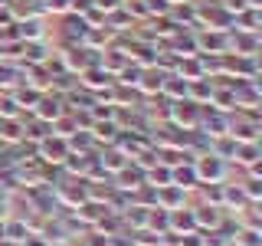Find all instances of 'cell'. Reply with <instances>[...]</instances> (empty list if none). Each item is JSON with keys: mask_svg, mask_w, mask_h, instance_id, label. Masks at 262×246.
Segmentation results:
<instances>
[{"mask_svg": "<svg viewBox=\"0 0 262 246\" xmlns=\"http://www.w3.org/2000/svg\"><path fill=\"white\" fill-rule=\"evenodd\" d=\"M200 102H193V98H177L174 105H170V118L177 121V125H184V131H190V128H196L200 125Z\"/></svg>", "mask_w": 262, "mask_h": 246, "instance_id": "obj_2", "label": "cell"}, {"mask_svg": "<svg viewBox=\"0 0 262 246\" xmlns=\"http://www.w3.org/2000/svg\"><path fill=\"white\" fill-rule=\"evenodd\" d=\"M193 171H196V180H200V184H207V180L220 184V180H223V174H226L223 158H216V154H203V158H196Z\"/></svg>", "mask_w": 262, "mask_h": 246, "instance_id": "obj_3", "label": "cell"}, {"mask_svg": "<svg viewBox=\"0 0 262 246\" xmlns=\"http://www.w3.org/2000/svg\"><path fill=\"white\" fill-rule=\"evenodd\" d=\"M105 82H108V72H105V69H92V72H85V86L98 89V86H105Z\"/></svg>", "mask_w": 262, "mask_h": 246, "instance_id": "obj_8", "label": "cell"}, {"mask_svg": "<svg viewBox=\"0 0 262 246\" xmlns=\"http://www.w3.org/2000/svg\"><path fill=\"white\" fill-rule=\"evenodd\" d=\"M36 145H39L36 148L39 158L49 161V164H62L66 158H69V151H72V148H69V138H59V135H46V138H39Z\"/></svg>", "mask_w": 262, "mask_h": 246, "instance_id": "obj_1", "label": "cell"}, {"mask_svg": "<svg viewBox=\"0 0 262 246\" xmlns=\"http://www.w3.org/2000/svg\"><path fill=\"white\" fill-rule=\"evenodd\" d=\"M49 10H56V13H66V10H72V4H69V0H49Z\"/></svg>", "mask_w": 262, "mask_h": 246, "instance_id": "obj_11", "label": "cell"}, {"mask_svg": "<svg viewBox=\"0 0 262 246\" xmlns=\"http://www.w3.org/2000/svg\"><path fill=\"white\" fill-rule=\"evenodd\" d=\"M33 109H36L39 121H49V125H53V121L62 115V98L59 95H39V102L33 105Z\"/></svg>", "mask_w": 262, "mask_h": 246, "instance_id": "obj_4", "label": "cell"}, {"mask_svg": "<svg viewBox=\"0 0 262 246\" xmlns=\"http://www.w3.org/2000/svg\"><path fill=\"white\" fill-rule=\"evenodd\" d=\"M102 164L108 171H121V168H125V154H121V151H108V158H102Z\"/></svg>", "mask_w": 262, "mask_h": 246, "instance_id": "obj_9", "label": "cell"}, {"mask_svg": "<svg viewBox=\"0 0 262 246\" xmlns=\"http://www.w3.org/2000/svg\"><path fill=\"white\" fill-rule=\"evenodd\" d=\"M0 138L4 141H23V125L13 118H0Z\"/></svg>", "mask_w": 262, "mask_h": 246, "instance_id": "obj_5", "label": "cell"}, {"mask_svg": "<svg viewBox=\"0 0 262 246\" xmlns=\"http://www.w3.org/2000/svg\"><path fill=\"white\" fill-rule=\"evenodd\" d=\"M161 89H164L167 95H174V102H177V98H184V95H187V79H180V76H167Z\"/></svg>", "mask_w": 262, "mask_h": 246, "instance_id": "obj_6", "label": "cell"}, {"mask_svg": "<svg viewBox=\"0 0 262 246\" xmlns=\"http://www.w3.org/2000/svg\"><path fill=\"white\" fill-rule=\"evenodd\" d=\"M16 69H10V66H0V86H7V89H13L16 86Z\"/></svg>", "mask_w": 262, "mask_h": 246, "instance_id": "obj_10", "label": "cell"}, {"mask_svg": "<svg viewBox=\"0 0 262 246\" xmlns=\"http://www.w3.org/2000/svg\"><path fill=\"white\" fill-rule=\"evenodd\" d=\"M138 86H141V92H154V89L161 92V86H164V72H161V69H158V72L147 69V72H144V82H138Z\"/></svg>", "mask_w": 262, "mask_h": 246, "instance_id": "obj_7", "label": "cell"}]
</instances>
